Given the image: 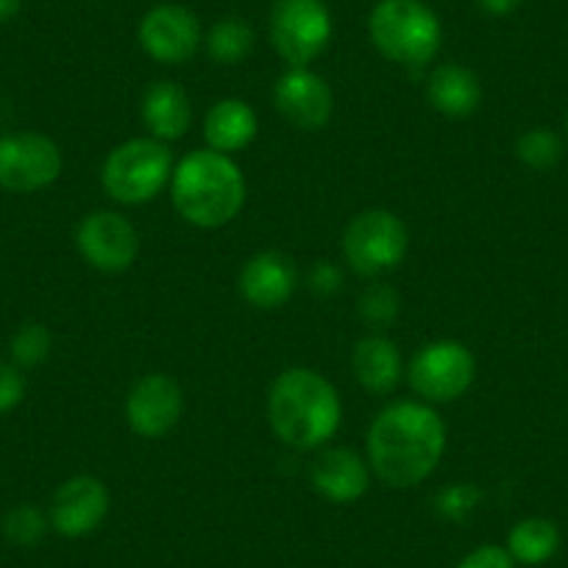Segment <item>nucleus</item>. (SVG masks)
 Wrapping results in <instances>:
<instances>
[{
	"instance_id": "1",
	"label": "nucleus",
	"mask_w": 568,
	"mask_h": 568,
	"mask_svg": "<svg viewBox=\"0 0 568 568\" xmlns=\"http://www.w3.org/2000/svg\"><path fill=\"white\" fill-rule=\"evenodd\" d=\"M368 466L387 488L407 490L433 477L446 452V424L433 404L396 402L368 429Z\"/></svg>"
},
{
	"instance_id": "2",
	"label": "nucleus",
	"mask_w": 568,
	"mask_h": 568,
	"mask_svg": "<svg viewBox=\"0 0 568 568\" xmlns=\"http://www.w3.org/2000/svg\"><path fill=\"white\" fill-rule=\"evenodd\" d=\"M267 420L284 446L298 452L321 449L335 438L343 404L335 385L313 368H287L267 390Z\"/></svg>"
},
{
	"instance_id": "3",
	"label": "nucleus",
	"mask_w": 568,
	"mask_h": 568,
	"mask_svg": "<svg viewBox=\"0 0 568 568\" xmlns=\"http://www.w3.org/2000/svg\"><path fill=\"white\" fill-rule=\"evenodd\" d=\"M171 201L190 226L221 229L243 212L245 176L229 154L193 151L173 168Z\"/></svg>"
},
{
	"instance_id": "4",
	"label": "nucleus",
	"mask_w": 568,
	"mask_h": 568,
	"mask_svg": "<svg viewBox=\"0 0 568 568\" xmlns=\"http://www.w3.org/2000/svg\"><path fill=\"white\" fill-rule=\"evenodd\" d=\"M368 34L376 51L407 70L433 62L444 42V29L424 0H379L371 9Z\"/></svg>"
},
{
	"instance_id": "5",
	"label": "nucleus",
	"mask_w": 568,
	"mask_h": 568,
	"mask_svg": "<svg viewBox=\"0 0 568 568\" xmlns=\"http://www.w3.org/2000/svg\"><path fill=\"white\" fill-rule=\"evenodd\" d=\"M173 151L154 136L120 142L101 168V184L118 204L140 206L154 201L173 179Z\"/></svg>"
},
{
	"instance_id": "6",
	"label": "nucleus",
	"mask_w": 568,
	"mask_h": 568,
	"mask_svg": "<svg viewBox=\"0 0 568 568\" xmlns=\"http://www.w3.org/2000/svg\"><path fill=\"white\" fill-rule=\"evenodd\" d=\"M409 248V232L398 215L387 210H365L348 221L343 232V256L359 276H382L396 271Z\"/></svg>"
},
{
	"instance_id": "7",
	"label": "nucleus",
	"mask_w": 568,
	"mask_h": 568,
	"mask_svg": "<svg viewBox=\"0 0 568 568\" xmlns=\"http://www.w3.org/2000/svg\"><path fill=\"white\" fill-rule=\"evenodd\" d=\"M332 40L324 0H276L271 9V45L287 68H310Z\"/></svg>"
},
{
	"instance_id": "8",
	"label": "nucleus",
	"mask_w": 568,
	"mask_h": 568,
	"mask_svg": "<svg viewBox=\"0 0 568 568\" xmlns=\"http://www.w3.org/2000/svg\"><path fill=\"white\" fill-rule=\"evenodd\" d=\"M477 359L457 341L426 343L409 359L407 379L424 404H452L474 385Z\"/></svg>"
},
{
	"instance_id": "9",
	"label": "nucleus",
	"mask_w": 568,
	"mask_h": 568,
	"mask_svg": "<svg viewBox=\"0 0 568 568\" xmlns=\"http://www.w3.org/2000/svg\"><path fill=\"white\" fill-rule=\"evenodd\" d=\"M62 176V151L40 131L0 136V187L9 193H37Z\"/></svg>"
},
{
	"instance_id": "10",
	"label": "nucleus",
	"mask_w": 568,
	"mask_h": 568,
	"mask_svg": "<svg viewBox=\"0 0 568 568\" xmlns=\"http://www.w3.org/2000/svg\"><path fill=\"white\" fill-rule=\"evenodd\" d=\"M75 248L87 265L101 273H123L140 254V234L120 212H90L75 229Z\"/></svg>"
},
{
	"instance_id": "11",
	"label": "nucleus",
	"mask_w": 568,
	"mask_h": 568,
	"mask_svg": "<svg viewBox=\"0 0 568 568\" xmlns=\"http://www.w3.org/2000/svg\"><path fill=\"white\" fill-rule=\"evenodd\" d=\"M136 37H140L142 51L162 64L190 62L204 42L199 18L179 3H160L149 9L142 14Z\"/></svg>"
},
{
	"instance_id": "12",
	"label": "nucleus",
	"mask_w": 568,
	"mask_h": 568,
	"mask_svg": "<svg viewBox=\"0 0 568 568\" xmlns=\"http://www.w3.org/2000/svg\"><path fill=\"white\" fill-rule=\"evenodd\" d=\"M184 413V393L168 374H145L125 396V420L140 438H165Z\"/></svg>"
},
{
	"instance_id": "13",
	"label": "nucleus",
	"mask_w": 568,
	"mask_h": 568,
	"mask_svg": "<svg viewBox=\"0 0 568 568\" xmlns=\"http://www.w3.org/2000/svg\"><path fill=\"white\" fill-rule=\"evenodd\" d=\"M273 103L293 129L321 131L335 112L332 87L310 68H291L273 87Z\"/></svg>"
},
{
	"instance_id": "14",
	"label": "nucleus",
	"mask_w": 568,
	"mask_h": 568,
	"mask_svg": "<svg viewBox=\"0 0 568 568\" xmlns=\"http://www.w3.org/2000/svg\"><path fill=\"white\" fill-rule=\"evenodd\" d=\"M106 516L109 490L92 474H79L59 485L51 499V510H48L51 529L62 538H84L95 532Z\"/></svg>"
},
{
	"instance_id": "15",
	"label": "nucleus",
	"mask_w": 568,
	"mask_h": 568,
	"mask_svg": "<svg viewBox=\"0 0 568 568\" xmlns=\"http://www.w3.org/2000/svg\"><path fill=\"white\" fill-rule=\"evenodd\" d=\"M240 293L256 310H278L296 293L298 273L287 254L260 251L240 271Z\"/></svg>"
},
{
	"instance_id": "16",
	"label": "nucleus",
	"mask_w": 568,
	"mask_h": 568,
	"mask_svg": "<svg viewBox=\"0 0 568 568\" xmlns=\"http://www.w3.org/2000/svg\"><path fill=\"white\" fill-rule=\"evenodd\" d=\"M310 483L321 499L332 505H352L363 499L371 485V466L368 460L352 449H324L318 460L310 468Z\"/></svg>"
},
{
	"instance_id": "17",
	"label": "nucleus",
	"mask_w": 568,
	"mask_h": 568,
	"mask_svg": "<svg viewBox=\"0 0 568 568\" xmlns=\"http://www.w3.org/2000/svg\"><path fill=\"white\" fill-rule=\"evenodd\" d=\"M142 123L154 140L176 142L193 125V103L190 95L173 81H156L142 95Z\"/></svg>"
},
{
	"instance_id": "18",
	"label": "nucleus",
	"mask_w": 568,
	"mask_h": 568,
	"mask_svg": "<svg viewBox=\"0 0 568 568\" xmlns=\"http://www.w3.org/2000/svg\"><path fill=\"white\" fill-rule=\"evenodd\" d=\"M426 98L435 112L446 114L452 120L471 118L483 103V84L474 70L463 64H440L426 79Z\"/></svg>"
},
{
	"instance_id": "19",
	"label": "nucleus",
	"mask_w": 568,
	"mask_h": 568,
	"mask_svg": "<svg viewBox=\"0 0 568 568\" xmlns=\"http://www.w3.org/2000/svg\"><path fill=\"white\" fill-rule=\"evenodd\" d=\"M352 371L371 396H387L402 382V354L385 335H365L352 352Z\"/></svg>"
},
{
	"instance_id": "20",
	"label": "nucleus",
	"mask_w": 568,
	"mask_h": 568,
	"mask_svg": "<svg viewBox=\"0 0 568 568\" xmlns=\"http://www.w3.org/2000/svg\"><path fill=\"white\" fill-rule=\"evenodd\" d=\"M260 131L256 112L240 98H223L206 112L204 118V136L206 145L217 154H237L248 149Z\"/></svg>"
},
{
	"instance_id": "21",
	"label": "nucleus",
	"mask_w": 568,
	"mask_h": 568,
	"mask_svg": "<svg viewBox=\"0 0 568 568\" xmlns=\"http://www.w3.org/2000/svg\"><path fill=\"white\" fill-rule=\"evenodd\" d=\"M505 549L516 566H544L560 549V529L544 516H529L513 524Z\"/></svg>"
},
{
	"instance_id": "22",
	"label": "nucleus",
	"mask_w": 568,
	"mask_h": 568,
	"mask_svg": "<svg viewBox=\"0 0 568 568\" xmlns=\"http://www.w3.org/2000/svg\"><path fill=\"white\" fill-rule=\"evenodd\" d=\"M204 42L212 62L240 64L251 57V51H254L256 34L254 29H251V23H245L243 18H226L221 20V23L212 26L210 34L204 37Z\"/></svg>"
},
{
	"instance_id": "23",
	"label": "nucleus",
	"mask_w": 568,
	"mask_h": 568,
	"mask_svg": "<svg viewBox=\"0 0 568 568\" xmlns=\"http://www.w3.org/2000/svg\"><path fill=\"white\" fill-rule=\"evenodd\" d=\"M516 156L532 171H551L562 160V140L551 129H529L518 136Z\"/></svg>"
},
{
	"instance_id": "24",
	"label": "nucleus",
	"mask_w": 568,
	"mask_h": 568,
	"mask_svg": "<svg viewBox=\"0 0 568 568\" xmlns=\"http://www.w3.org/2000/svg\"><path fill=\"white\" fill-rule=\"evenodd\" d=\"M398 310H402V298L393 291L390 284H368L363 291V296L357 298V313L363 318L365 326L371 329H387L393 321L398 318Z\"/></svg>"
},
{
	"instance_id": "25",
	"label": "nucleus",
	"mask_w": 568,
	"mask_h": 568,
	"mask_svg": "<svg viewBox=\"0 0 568 568\" xmlns=\"http://www.w3.org/2000/svg\"><path fill=\"white\" fill-rule=\"evenodd\" d=\"M48 529H51V521H48L45 513L34 505H18L3 516V535H7L9 544L23 546V549L42 544Z\"/></svg>"
},
{
	"instance_id": "26",
	"label": "nucleus",
	"mask_w": 568,
	"mask_h": 568,
	"mask_svg": "<svg viewBox=\"0 0 568 568\" xmlns=\"http://www.w3.org/2000/svg\"><path fill=\"white\" fill-rule=\"evenodd\" d=\"M53 337L45 324H26L12 337V363L18 368H37L51 357Z\"/></svg>"
},
{
	"instance_id": "27",
	"label": "nucleus",
	"mask_w": 568,
	"mask_h": 568,
	"mask_svg": "<svg viewBox=\"0 0 568 568\" xmlns=\"http://www.w3.org/2000/svg\"><path fill=\"white\" fill-rule=\"evenodd\" d=\"M479 499H483V490H479L477 485L457 483L435 496V507H438L440 516L449 518V521H466V518L477 510Z\"/></svg>"
},
{
	"instance_id": "28",
	"label": "nucleus",
	"mask_w": 568,
	"mask_h": 568,
	"mask_svg": "<svg viewBox=\"0 0 568 568\" xmlns=\"http://www.w3.org/2000/svg\"><path fill=\"white\" fill-rule=\"evenodd\" d=\"M26 398V376L14 363H0V415L12 413Z\"/></svg>"
},
{
	"instance_id": "29",
	"label": "nucleus",
	"mask_w": 568,
	"mask_h": 568,
	"mask_svg": "<svg viewBox=\"0 0 568 568\" xmlns=\"http://www.w3.org/2000/svg\"><path fill=\"white\" fill-rule=\"evenodd\" d=\"M455 568H518V566L505 546L485 544V546H477V549L468 551V555L463 557Z\"/></svg>"
},
{
	"instance_id": "30",
	"label": "nucleus",
	"mask_w": 568,
	"mask_h": 568,
	"mask_svg": "<svg viewBox=\"0 0 568 568\" xmlns=\"http://www.w3.org/2000/svg\"><path fill=\"white\" fill-rule=\"evenodd\" d=\"M343 273L337 265H329V262H318V265L310 271V287H313L318 296H335L341 291Z\"/></svg>"
},
{
	"instance_id": "31",
	"label": "nucleus",
	"mask_w": 568,
	"mask_h": 568,
	"mask_svg": "<svg viewBox=\"0 0 568 568\" xmlns=\"http://www.w3.org/2000/svg\"><path fill=\"white\" fill-rule=\"evenodd\" d=\"M524 0H477V7L490 18H507V14L518 12Z\"/></svg>"
},
{
	"instance_id": "32",
	"label": "nucleus",
	"mask_w": 568,
	"mask_h": 568,
	"mask_svg": "<svg viewBox=\"0 0 568 568\" xmlns=\"http://www.w3.org/2000/svg\"><path fill=\"white\" fill-rule=\"evenodd\" d=\"M20 9H23V0H0V23L18 18Z\"/></svg>"
},
{
	"instance_id": "33",
	"label": "nucleus",
	"mask_w": 568,
	"mask_h": 568,
	"mask_svg": "<svg viewBox=\"0 0 568 568\" xmlns=\"http://www.w3.org/2000/svg\"><path fill=\"white\" fill-rule=\"evenodd\" d=\"M566 134H568V120H566Z\"/></svg>"
}]
</instances>
